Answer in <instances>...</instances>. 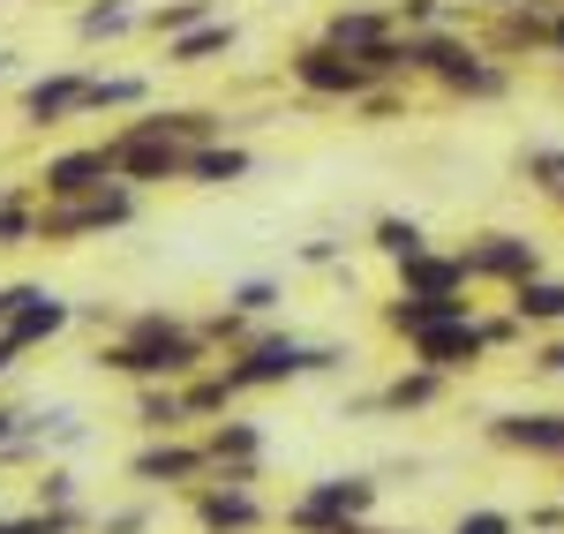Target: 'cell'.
<instances>
[{
	"label": "cell",
	"instance_id": "obj_16",
	"mask_svg": "<svg viewBox=\"0 0 564 534\" xmlns=\"http://www.w3.org/2000/svg\"><path fill=\"white\" fill-rule=\"evenodd\" d=\"M391 271H399V294H475V271L459 249H414Z\"/></svg>",
	"mask_w": 564,
	"mask_h": 534
},
{
	"label": "cell",
	"instance_id": "obj_12",
	"mask_svg": "<svg viewBox=\"0 0 564 534\" xmlns=\"http://www.w3.org/2000/svg\"><path fill=\"white\" fill-rule=\"evenodd\" d=\"M467 271H475V286H527V279H542V241H527V233H505V226H489V233H475L467 249Z\"/></svg>",
	"mask_w": 564,
	"mask_h": 534
},
{
	"label": "cell",
	"instance_id": "obj_1",
	"mask_svg": "<svg viewBox=\"0 0 564 534\" xmlns=\"http://www.w3.org/2000/svg\"><path fill=\"white\" fill-rule=\"evenodd\" d=\"M212 339L204 324L188 316H166V309H135L106 347H98V369L106 377H129V384H188L196 369H212Z\"/></svg>",
	"mask_w": 564,
	"mask_h": 534
},
{
	"label": "cell",
	"instance_id": "obj_8",
	"mask_svg": "<svg viewBox=\"0 0 564 534\" xmlns=\"http://www.w3.org/2000/svg\"><path fill=\"white\" fill-rule=\"evenodd\" d=\"M106 151H113V166H121V181H129V188H166V181H188V143L151 135L143 121L106 129Z\"/></svg>",
	"mask_w": 564,
	"mask_h": 534
},
{
	"label": "cell",
	"instance_id": "obj_23",
	"mask_svg": "<svg viewBox=\"0 0 564 534\" xmlns=\"http://www.w3.org/2000/svg\"><path fill=\"white\" fill-rule=\"evenodd\" d=\"M129 31H143V0H84L76 8V39L84 45H113Z\"/></svg>",
	"mask_w": 564,
	"mask_h": 534
},
{
	"label": "cell",
	"instance_id": "obj_21",
	"mask_svg": "<svg viewBox=\"0 0 564 534\" xmlns=\"http://www.w3.org/2000/svg\"><path fill=\"white\" fill-rule=\"evenodd\" d=\"M444 384H452L444 369H422V361H414V369H399V377H391L384 392L369 400V414H422V406H436V400H444Z\"/></svg>",
	"mask_w": 564,
	"mask_h": 534
},
{
	"label": "cell",
	"instance_id": "obj_38",
	"mask_svg": "<svg viewBox=\"0 0 564 534\" xmlns=\"http://www.w3.org/2000/svg\"><path fill=\"white\" fill-rule=\"evenodd\" d=\"M467 8H481V15H497V8H512V0H467Z\"/></svg>",
	"mask_w": 564,
	"mask_h": 534
},
{
	"label": "cell",
	"instance_id": "obj_36",
	"mask_svg": "<svg viewBox=\"0 0 564 534\" xmlns=\"http://www.w3.org/2000/svg\"><path fill=\"white\" fill-rule=\"evenodd\" d=\"M550 61L564 68V0H557V15H550Z\"/></svg>",
	"mask_w": 564,
	"mask_h": 534
},
{
	"label": "cell",
	"instance_id": "obj_17",
	"mask_svg": "<svg viewBox=\"0 0 564 534\" xmlns=\"http://www.w3.org/2000/svg\"><path fill=\"white\" fill-rule=\"evenodd\" d=\"M204 451H212V475H249V482H257V467H263V429H257V422L218 414V422H204Z\"/></svg>",
	"mask_w": 564,
	"mask_h": 534
},
{
	"label": "cell",
	"instance_id": "obj_41",
	"mask_svg": "<svg viewBox=\"0 0 564 534\" xmlns=\"http://www.w3.org/2000/svg\"><path fill=\"white\" fill-rule=\"evenodd\" d=\"M0 196H8V188H0Z\"/></svg>",
	"mask_w": 564,
	"mask_h": 534
},
{
	"label": "cell",
	"instance_id": "obj_22",
	"mask_svg": "<svg viewBox=\"0 0 564 534\" xmlns=\"http://www.w3.org/2000/svg\"><path fill=\"white\" fill-rule=\"evenodd\" d=\"M196 414H188V392L181 384H135V429L143 437H181Z\"/></svg>",
	"mask_w": 564,
	"mask_h": 534
},
{
	"label": "cell",
	"instance_id": "obj_32",
	"mask_svg": "<svg viewBox=\"0 0 564 534\" xmlns=\"http://www.w3.org/2000/svg\"><path fill=\"white\" fill-rule=\"evenodd\" d=\"M90 527H98V534H143V527H151V512H143V504H129V512H98Z\"/></svg>",
	"mask_w": 564,
	"mask_h": 534
},
{
	"label": "cell",
	"instance_id": "obj_26",
	"mask_svg": "<svg viewBox=\"0 0 564 534\" xmlns=\"http://www.w3.org/2000/svg\"><path fill=\"white\" fill-rule=\"evenodd\" d=\"M369 249H377L384 264H406L414 249H430V233H422V219H399V211H384V219H369Z\"/></svg>",
	"mask_w": 564,
	"mask_h": 534
},
{
	"label": "cell",
	"instance_id": "obj_9",
	"mask_svg": "<svg viewBox=\"0 0 564 534\" xmlns=\"http://www.w3.org/2000/svg\"><path fill=\"white\" fill-rule=\"evenodd\" d=\"M212 475V451H204V437H143V445L129 451V482H143V490H196Z\"/></svg>",
	"mask_w": 564,
	"mask_h": 534
},
{
	"label": "cell",
	"instance_id": "obj_29",
	"mask_svg": "<svg viewBox=\"0 0 564 534\" xmlns=\"http://www.w3.org/2000/svg\"><path fill=\"white\" fill-rule=\"evenodd\" d=\"M520 174L534 196H550L564 211V143H534V151H520Z\"/></svg>",
	"mask_w": 564,
	"mask_h": 534
},
{
	"label": "cell",
	"instance_id": "obj_37",
	"mask_svg": "<svg viewBox=\"0 0 564 534\" xmlns=\"http://www.w3.org/2000/svg\"><path fill=\"white\" fill-rule=\"evenodd\" d=\"M15 361H23V347H15V339H8V331H0V377H8V369H15Z\"/></svg>",
	"mask_w": 564,
	"mask_h": 534
},
{
	"label": "cell",
	"instance_id": "obj_14",
	"mask_svg": "<svg viewBox=\"0 0 564 534\" xmlns=\"http://www.w3.org/2000/svg\"><path fill=\"white\" fill-rule=\"evenodd\" d=\"M489 445L520 451V459H550V467H564V414H550V406L497 414V422H489Z\"/></svg>",
	"mask_w": 564,
	"mask_h": 534
},
{
	"label": "cell",
	"instance_id": "obj_3",
	"mask_svg": "<svg viewBox=\"0 0 564 534\" xmlns=\"http://www.w3.org/2000/svg\"><path fill=\"white\" fill-rule=\"evenodd\" d=\"M347 369V347H316V339H294V331H257L249 347L226 355V377L234 392H279V384H302V377H332Z\"/></svg>",
	"mask_w": 564,
	"mask_h": 534
},
{
	"label": "cell",
	"instance_id": "obj_30",
	"mask_svg": "<svg viewBox=\"0 0 564 534\" xmlns=\"http://www.w3.org/2000/svg\"><path fill=\"white\" fill-rule=\"evenodd\" d=\"M226 302H234L241 316H271L279 302H286V286H279V279H241V286H226Z\"/></svg>",
	"mask_w": 564,
	"mask_h": 534
},
{
	"label": "cell",
	"instance_id": "obj_33",
	"mask_svg": "<svg viewBox=\"0 0 564 534\" xmlns=\"http://www.w3.org/2000/svg\"><path fill=\"white\" fill-rule=\"evenodd\" d=\"M31 294H39V286H31V279H8V286H0V331H8V324H15V309H23V302H31Z\"/></svg>",
	"mask_w": 564,
	"mask_h": 534
},
{
	"label": "cell",
	"instance_id": "obj_27",
	"mask_svg": "<svg viewBox=\"0 0 564 534\" xmlns=\"http://www.w3.org/2000/svg\"><path fill=\"white\" fill-rule=\"evenodd\" d=\"M39 241V188H8L0 196V249H31Z\"/></svg>",
	"mask_w": 564,
	"mask_h": 534
},
{
	"label": "cell",
	"instance_id": "obj_39",
	"mask_svg": "<svg viewBox=\"0 0 564 534\" xmlns=\"http://www.w3.org/2000/svg\"><path fill=\"white\" fill-rule=\"evenodd\" d=\"M339 534H391V527H369V520H354V527H339Z\"/></svg>",
	"mask_w": 564,
	"mask_h": 534
},
{
	"label": "cell",
	"instance_id": "obj_25",
	"mask_svg": "<svg viewBox=\"0 0 564 534\" xmlns=\"http://www.w3.org/2000/svg\"><path fill=\"white\" fill-rule=\"evenodd\" d=\"M505 302H512V316H520L527 331H550V324H564V279H550V271H542V279L512 286Z\"/></svg>",
	"mask_w": 564,
	"mask_h": 534
},
{
	"label": "cell",
	"instance_id": "obj_19",
	"mask_svg": "<svg viewBox=\"0 0 564 534\" xmlns=\"http://www.w3.org/2000/svg\"><path fill=\"white\" fill-rule=\"evenodd\" d=\"M241 45V23H226V15H212V23H196V31H181V39H166V68H212V61H226Z\"/></svg>",
	"mask_w": 564,
	"mask_h": 534
},
{
	"label": "cell",
	"instance_id": "obj_2",
	"mask_svg": "<svg viewBox=\"0 0 564 534\" xmlns=\"http://www.w3.org/2000/svg\"><path fill=\"white\" fill-rule=\"evenodd\" d=\"M406 76L436 84L444 98H505L512 90V61H497L467 31H406Z\"/></svg>",
	"mask_w": 564,
	"mask_h": 534
},
{
	"label": "cell",
	"instance_id": "obj_6",
	"mask_svg": "<svg viewBox=\"0 0 564 534\" xmlns=\"http://www.w3.org/2000/svg\"><path fill=\"white\" fill-rule=\"evenodd\" d=\"M369 512H377V475H324V482H308L286 504V527L294 534H339L354 520H369Z\"/></svg>",
	"mask_w": 564,
	"mask_h": 534
},
{
	"label": "cell",
	"instance_id": "obj_15",
	"mask_svg": "<svg viewBox=\"0 0 564 534\" xmlns=\"http://www.w3.org/2000/svg\"><path fill=\"white\" fill-rule=\"evenodd\" d=\"M316 39L347 45V53H384V45L399 39V15L377 8V0H347V8H332V15H324V31H316Z\"/></svg>",
	"mask_w": 564,
	"mask_h": 534
},
{
	"label": "cell",
	"instance_id": "obj_5",
	"mask_svg": "<svg viewBox=\"0 0 564 534\" xmlns=\"http://www.w3.org/2000/svg\"><path fill=\"white\" fill-rule=\"evenodd\" d=\"M135 204H143V188H129V181L90 188V196H61V204H45V196H39V241H45V249H76V241H90V233L129 226Z\"/></svg>",
	"mask_w": 564,
	"mask_h": 534
},
{
	"label": "cell",
	"instance_id": "obj_10",
	"mask_svg": "<svg viewBox=\"0 0 564 534\" xmlns=\"http://www.w3.org/2000/svg\"><path fill=\"white\" fill-rule=\"evenodd\" d=\"M84 98H90V68H45L15 90V121L31 135L68 129V121H84Z\"/></svg>",
	"mask_w": 564,
	"mask_h": 534
},
{
	"label": "cell",
	"instance_id": "obj_34",
	"mask_svg": "<svg viewBox=\"0 0 564 534\" xmlns=\"http://www.w3.org/2000/svg\"><path fill=\"white\" fill-rule=\"evenodd\" d=\"M534 369H542V377H564V339H542V347H534Z\"/></svg>",
	"mask_w": 564,
	"mask_h": 534
},
{
	"label": "cell",
	"instance_id": "obj_40",
	"mask_svg": "<svg viewBox=\"0 0 564 534\" xmlns=\"http://www.w3.org/2000/svg\"><path fill=\"white\" fill-rule=\"evenodd\" d=\"M0 84H8V53H0Z\"/></svg>",
	"mask_w": 564,
	"mask_h": 534
},
{
	"label": "cell",
	"instance_id": "obj_20",
	"mask_svg": "<svg viewBox=\"0 0 564 534\" xmlns=\"http://www.w3.org/2000/svg\"><path fill=\"white\" fill-rule=\"evenodd\" d=\"M249 174H257V159H249V143H234V135L188 151V181H196V188H234V181H249Z\"/></svg>",
	"mask_w": 564,
	"mask_h": 534
},
{
	"label": "cell",
	"instance_id": "obj_24",
	"mask_svg": "<svg viewBox=\"0 0 564 534\" xmlns=\"http://www.w3.org/2000/svg\"><path fill=\"white\" fill-rule=\"evenodd\" d=\"M143 106H151V84H143V76H121V68L106 76V68H90L84 121H90V113H143Z\"/></svg>",
	"mask_w": 564,
	"mask_h": 534
},
{
	"label": "cell",
	"instance_id": "obj_35",
	"mask_svg": "<svg viewBox=\"0 0 564 534\" xmlns=\"http://www.w3.org/2000/svg\"><path fill=\"white\" fill-rule=\"evenodd\" d=\"M23 429H31V414H23V406H0V445H8V437H23Z\"/></svg>",
	"mask_w": 564,
	"mask_h": 534
},
{
	"label": "cell",
	"instance_id": "obj_4",
	"mask_svg": "<svg viewBox=\"0 0 564 534\" xmlns=\"http://www.w3.org/2000/svg\"><path fill=\"white\" fill-rule=\"evenodd\" d=\"M286 76L308 90V98H332V106H361L369 90H384V68L369 61V53H347V45L332 39H308L286 53Z\"/></svg>",
	"mask_w": 564,
	"mask_h": 534
},
{
	"label": "cell",
	"instance_id": "obj_31",
	"mask_svg": "<svg viewBox=\"0 0 564 534\" xmlns=\"http://www.w3.org/2000/svg\"><path fill=\"white\" fill-rule=\"evenodd\" d=\"M31 504H84V497H76V475H68V467H45L39 482H31Z\"/></svg>",
	"mask_w": 564,
	"mask_h": 534
},
{
	"label": "cell",
	"instance_id": "obj_11",
	"mask_svg": "<svg viewBox=\"0 0 564 534\" xmlns=\"http://www.w3.org/2000/svg\"><path fill=\"white\" fill-rule=\"evenodd\" d=\"M121 166H113V151H106V135L98 143H68V151H45V166L31 174L45 204H61V196H90V188H113Z\"/></svg>",
	"mask_w": 564,
	"mask_h": 534
},
{
	"label": "cell",
	"instance_id": "obj_7",
	"mask_svg": "<svg viewBox=\"0 0 564 534\" xmlns=\"http://www.w3.org/2000/svg\"><path fill=\"white\" fill-rule=\"evenodd\" d=\"M188 520H196V534H263L271 527V504L257 497L249 475H204L188 490Z\"/></svg>",
	"mask_w": 564,
	"mask_h": 534
},
{
	"label": "cell",
	"instance_id": "obj_18",
	"mask_svg": "<svg viewBox=\"0 0 564 534\" xmlns=\"http://www.w3.org/2000/svg\"><path fill=\"white\" fill-rule=\"evenodd\" d=\"M68 324H76V302H61V294H45V286H39V294H31V302L15 309L8 339H15V347L31 355V347H53V339H61Z\"/></svg>",
	"mask_w": 564,
	"mask_h": 534
},
{
	"label": "cell",
	"instance_id": "obj_13",
	"mask_svg": "<svg viewBox=\"0 0 564 534\" xmlns=\"http://www.w3.org/2000/svg\"><path fill=\"white\" fill-rule=\"evenodd\" d=\"M489 347H497V331H489V316H452V324H436V331H422V339H406V355L422 361V369H444V377H467L475 361H489Z\"/></svg>",
	"mask_w": 564,
	"mask_h": 534
},
{
	"label": "cell",
	"instance_id": "obj_28",
	"mask_svg": "<svg viewBox=\"0 0 564 534\" xmlns=\"http://www.w3.org/2000/svg\"><path fill=\"white\" fill-rule=\"evenodd\" d=\"M212 15H218L212 0H151V8H143V31H151V39H181V31L212 23Z\"/></svg>",
	"mask_w": 564,
	"mask_h": 534
}]
</instances>
